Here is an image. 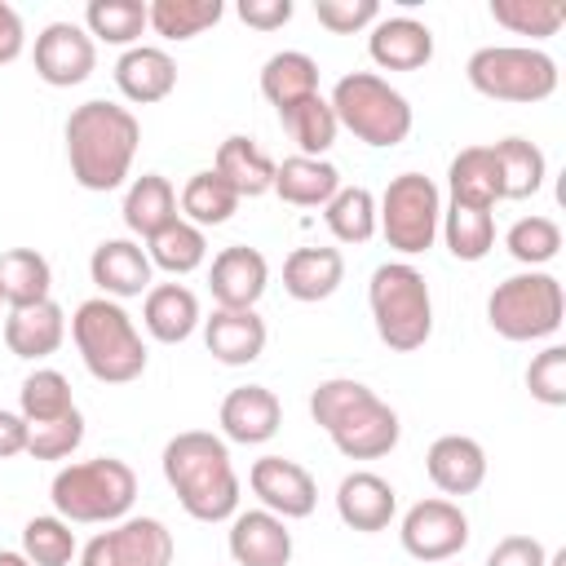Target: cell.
I'll use <instances>...</instances> for the list:
<instances>
[{"mask_svg": "<svg viewBox=\"0 0 566 566\" xmlns=\"http://www.w3.org/2000/svg\"><path fill=\"white\" fill-rule=\"evenodd\" d=\"M31 62H35V75L49 84V88H75L93 75L97 66V44L93 35L80 27V22H49L40 35H35V49H31Z\"/></svg>", "mask_w": 566, "mask_h": 566, "instance_id": "5bb4252c", "label": "cell"}, {"mask_svg": "<svg viewBox=\"0 0 566 566\" xmlns=\"http://www.w3.org/2000/svg\"><path fill=\"white\" fill-rule=\"evenodd\" d=\"M438 234H442V243H447V252H451L455 261H469V265H473V261L491 256V248H495V212H486V208H464V203H447Z\"/></svg>", "mask_w": 566, "mask_h": 566, "instance_id": "d590c367", "label": "cell"}, {"mask_svg": "<svg viewBox=\"0 0 566 566\" xmlns=\"http://www.w3.org/2000/svg\"><path fill=\"white\" fill-rule=\"evenodd\" d=\"M398 513V491L389 486V478L371 473V469H354L340 478L336 486V517L358 531V535H376L394 522Z\"/></svg>", "mask_w": 566, "mask_h": 566, "instance_id": "d6986e66", "label": "cell"}, {"mask_svg": "<svg viewBox=\"0 0 566 566\" xmlns=\"http://www.w3.org/2000/svg\"><path fill=\"white\" fill-rule=\"evenodd\" d=\"M124 226H128V234L133 239H150V234H159L168 221H177L181 212H177V190H172V181L164 177V172H142V177H133L128 181V190H124Z\"/></svg>", "mask_w": 566, "mask_h": 566, "instance_id": "83f0119b", "label": "cell"}, {"mask_svg": "<svg viewBox=\"0 0 566 566\" xmlns=\"http://www.w3.org/2000/svg\"><path fill=\"white\" fill-rule=\"evenodd\" d=\"M482 566H548V548L535 535H504Z\"/></svg>", "mask_w": 566, "mask_h": 566, "instance_id": "c3c4849f", "label": "cell"}, {"mask_svg": "<svg viewBox=\"0 0 566 566\" xmlns=\"http://www.w3.org/2000/svg\"><path fill=\"white\" fill-rule=\"evenodd\" d=\"M0 566H31V562L22 557V548H0Z\"/></svg>", "mask_w": 566, "mask_h": 566, "instance_id": "f5cc1de1", "label": "cell"}, {"mask_svg": "<svg viewBox=\"0 0 566 566\" xmlns=\"http://www.w3.org/2000/svg\"><path fill=\"white\" fill-rule=\"evenodd\" d=\"M491 18H495V27H504L513 35L548 40L562 31L566 4L562 0H491Z\"/></svg>", "mask_w": 566, "mask_h": 566, "instance_id": "7bdbcfd3", "label": "cell"}, {"mask_svg": "<svg viewBox=\"0 0 566 566\" xmlns=\"http://www.w3.org/2000/svg\"><path fill=\"white\" fill-rule=\"evenodd\" d=\"M447 195H451V203L486 208V212H495V203H504L500 199V172H495L491 146H464L447 164Z\"/></svg>", "mask_w": 566, "mask_h": 566, "instance_id": "4dcf8cb0", "label": "cell"}, {"mask_svg": "<svg viewBox=\"0 0 566 566\" xmlns=\"http://www.w3.org/2000/svg\"><path fill=\"white\" fill-rule=\"evenodd\" d=\"M234 13H239L252 31H279V27L292 22L296 4H292V0H239Z\"/></svg>", "mask_w": 566, "mask_h": 566, "instance_id": "681fc988", "label": "cell"}, {"mask_svg": "<svg viewBox=\"0 0 566 566\" xmlns=\"http://www.w3.org/2000/svg\"><path fill=\"white\" fill-rule=\"evenodd\" d=\"M473 93L491 102H544L557 93V62L535 44H486L464 62Z\"/></svg>", "mask_w": 566, "mask_h": 566, "instance_id": "9c48e42d", "label": "cell"}, {"mask_svg": "<svg viewBox=\"0 0 566 566\" xmlns=\"http://www.w3.org/2000/svg\"><path fill=\"white\" fill-rule=\"evenodd\" d=\"M146 256H150L155 270L181 279V274H190V270H199V265L208 261V234H203L199 226H190V221L177 217V221H168L159 234L146 239Z\"/></svg>", "mask_w": 566, "mask_h": 566, "instance_id": "74e56055", "label": "cell"}, {"mask_svg": "<svg viewBox=\"0 0 566 566\" xmlns=\"http://www.w3.org/2000/svg\"><path fill=\"white\" fill-rule=\"evenodd\" d=\"M22 49H27L22 13H18L13 4H4V0H0V66L18 62V57H22Z\"/></svg>", "mask_w": 566, "mask_h": 566, "instance_id": "f907efd6", "label": "cell"}, {"mask_svg": "<svg viewBox=\"0 0 566 566\" xmlns=\"http://www.w3.org/2000/svg\"><path fill=\"white\" fill-rule=\"evenodd\" d=\"M62 340H66V310L53 296L35 301V305H13L4 314V345L13 358L40 363V358L57 354Z\"/></svg>", "mask_w": 566, "mask_h": 566, "instance_id": "44dd1931", "label": "cell"}, {"mask_svg": "<svg viewBox=\"0 0 566 566\" xmlns=\"http://www.w3.org/2000/svg\"><path fill=\"white\" fill-rule=\"evenodd\" d=\"M495 155V172H500V199H531L539 195L544 177H548V159L535 142L526 137H500L491 142Z\"/></svg>", "mask_w": 566, "mask_h": 566, "instance_id": "1f68e13d", "label": "cell"}, {"mask_svg": "<svg viewBox=\"0 0 566 566\" xmlns=\"http://www.w3.org/2000/svg\"><path fill=\"white\" fill-rule=\"evenodd\" d=\"M53 513L66 517L71 526H111L128 517L137 500V473L119 455H93L62 464L49 482Z\"/></svg>", "mask_w": 566, "mask_h": 566, "instance_id": "5b68a950", "label": "cell"}, {"mask_svg": "<svg viewBox=\"0 0 566 566\" xmlns=\"http://www.w3.org/2000/svg\"><path fill=\"white\" fill-rule=\"evenodd\" d=\"M310 420L332 438L345 460H380L402 438L398 411L354 376L318 380L310 389Z\"/></svg>", "mask_w": 566, "mask_h": 566, "instance_id": "3957f363", "label": "cell"}, {"mask_svg": "<svg viewBox=\"0 0 566 566\" xmlns=\"http://www.w3.org/2000/svg\"><path fill=\"white\" fill-rule=\"evenodd\" d=\"M199 323H203V310L186 283H150V292L142 296V327L159 345L190 340Z\"/></svg>", "mask_w": 566, "mask_h": 566, "instance_id": "d4e9b609", "label": "cell"}, {"mask_svg": "<svg viewBox=\"0 0 566 566\" xmlns=\"http://www.w3.org/2000/svg\"><path fill=\"white\" fill-rule=\"evenodd\" d=\"M150 256L137 239H102L88 256V279L97 283V296L128 301L150 292Z\"/></svg>", "mask_w": 566, "mask_h": 566, "instance_id": "e0dca14e", "label": "cell"}, {"mask_svg": "<svg viewBox=\"0 0 566 566\" xmlns=\"http://www.w3.org/2000/svg\"><path fill=\"white\" fill-rule=\"evenodd\" d=\"M0 296L4 305H35L53 296V265L35 248H9L0 252Z\"/></svg>", "mask_w": 566, "mask_h": 566, "instance_id": "d6a6232c", "label": "cell"}, {"mask_svg": "<svg viewBox=\"0 0 566 566\" xmlns=\"http://www.w3.org/2000/svg\"><path fill=\"white\" fill-rule=\"evenodd\" d=\"M217 424H221V438L226 442H239V447H261L279 433L283 424V402L274 389L265 385H239L221 398V411H217Z\"/></svg>", "mask_w": 566, "mask_h": 566, "instance_id": "2e32d148", "label": "cell"}, {"mask_svg": "<svg viewBox=\"0 0 566 566\" xmlns=\"http://www.w3.org/2000/svg\"><path fill=\"white\" fill-rule=\"evenodd\" d=\"M71 340L80 349V363L102 385H128L146 371V340L133 323V314L111 296H88L71 314Z\"/></svg>", "mask_w": 566, "mask_h": 566, "instance_id": "277c9868", "label": "cell"}, {"mask_svg": "<svg viewBox=\"0 0 566 566\" xmlns=\"http://www.w3.org/2000/svg\"><path fill=\"white\" fill-rule=\"evenodd\" d=\"M327 102L336 111V124L349 128L371 150H389V146H402L411 137V124H416L411 102L385 75H376V71L340 75Z\"/></svg>", "mask_w": 566, "mask_h": 566, "instance_id": "52a82bcc", "label": "cell"}, {"mask_svg": "<svg viewBox=\"0 0 566 566\" xmlns=\"http://www.w3.org/2000/svg\"><path fill=\"white\" fill-rule=\"evenodd\" d=\"M424 473L447 500L451 495H473L486 482V451L469 433H442L424 451Z\"/></svg>", "mask_w": 566, "mask_h": 566, "instance_id": "ac0fdd59", "label": "cell"}, {"mask_svg": "<svg viewBox=\"0 0 566 566\" xmlns=\"http://www.w3.org/2000/svg\"><path fill=\"white\" fill-rule=\"evenodd\" d=\"M265 287H270V261H265V252H256L248 243L221 248L208 265V292H212L217 310H256Z\"/></svg>", "mask_w": 566, "mask_h": 566, "instance_id": "9a60e30c", "label": "cell"}, {"mask_svg": "<svg viewBox=\"0 0 566 566\" xmlns=\"http://www.w3.org/2000/svg\"><path fill=\"white\" fill-rule=\"evenodd\" d=\"M367 53L380 71H420L433 62V31L407 13L376 18L367 35Z\"/></svg>", "mask_w": 566, "mask_h": 566, "instance_id": "ffe728a7", "label": "cell"}, {"mask_svg": "<svg viewBox=\"0 0 566 566\" xmlns=\"http://www.w3.org/2000/svg\"><path fill=\"white\" fill-rule=\"evenodd\" d=\"M314 18L332 35H354V31H371V22L380 18V4L376 0H314Z\"/></svg>", "mask_w": 566, "mask_h": 566, "instance_id": "7dc6e473", "label": "cell"}, {"mask_svg": "<svg viewBox=\"0 0 566 566\" xmlns=\"http://www.w3.org/2000/svg\"><path fill=\"white\" fill-rule=\"evenodd\" d=\"M562 314H566V292H562V279L548 274V270L509 274L486 296V323H491V332L504 336V340H513V345L548 340L562 327Z\"/></svg>", "mask_w": 566, "mask_h": 566, "instance_id": "ba28073f", "label": "cell"}, {"mask_svg": "<svg viewBox=\"0 0 566 566\" xmlns=\"http://www.w3.org/2000/svg\"><path fill=\"white\" fill-rule=\"evenodd\" d=\"M226 13L221 0H150L146 4V31H155L159 40H195L208 27H217Z\"/></svg>", "mask_w": 566, "mask_h": 566, "instance_id": "e575fe53", "label": "cell"}, {"mask_svg": "<svg viewBox=\"0 0 566 566\" xmlns=\"http://www.w3.org/2000/svg\"><path fill=\"white\" fill-rule=\"evenodd\" d=\"M84 442V416L80 407L57 416V420H40V424H27V455L31 460H66L75 455V447Z\"/></svg>", "mask_w": 566, "mask_h": 566, "instance_id": "f6af8a7d", "label": "cell"}, {"mask_svg": "<svg viewBox=\"0 0 566 566\" xmlns=\"http://www.w3.org/2000/svg\"><path fill=\"white\" fill-rule=\"evenodd\" d=\"M230 557L234 566H287L292 562V531L283 517L265 509H248L230 517Z\"/></svg>", "mask_w": 566, "mask_h": 566, "instance_id": "7402d4cb", "label": "cell"}, {"mask_svg": "<svg viewBox=\"0 0 566 566\" xmlns=\"http://www.w3.org/2000/svg\"><path fill=\"white\" fill-rule=\"evenodd\" d=\"M340 190V172L332 159H310V155H287L274 164V195L292 208H323Z\"/></svg>", "mask_w": 566, "mask_h": 566, "instance_id": "f1b7e54d", "label": "cell"}, {"mask_svg": "<svg viewBox=\"0 0 566 566\" xmlns=\"http://www.w3.org/2000/svg\"><path fill=\"white\" fill-rule=\"evenodd\" d=\"M172 531L159 517H119L80 548V566H172Z\"/></svg>", "mask_w": 566, "mask_h": 566, "instance_id": "8fae6325", "label": "cell"}, {"mask_svg": "<svg viewBox=\"0 0 566 566\" xmlns=\"http://www.w3.org/2000/svg\"><path fill=\"white\" fill-rule=\"evenodd\" d=\"M248 486H252V495L261 500V509L274 513V517H283V522H301V517H310L314 504H318V482H314V473H310L305 464L287 460V455H261V460H252Z\"/></svg>", "mask_w": 566, "mask_h": 566, "instance_id": "4fadbf2b", "label": "cell"}, {"mask_svg": "<svg viewBox=\"0 0 566 566\" xmlns=\"http://www.w3.org/2000/svg\"><path fill=\"white\" fill-rule=\"evenodd\" d=\"M239 203H243V199H239L212 168L190 172L186 186H181V195H177V212H181V221H190V226H199V230H208V226H226V221L239 212Z\"/></svg>", "mask_w": 566, "mask_h": 566, "instance_id": "836d02e7", "label": "cell"}, {"mask_svg": "<svg viewBox=\"0 0 566 566\" xmlns=\"http://www.w3.org/2000/svg\"><path fill=\"white\" fill-rule=\"evenodd\" d=\"M13 455H27V420L0 407V460H13Z\"/></svg>", "mask_w": 566, "mask_h": 566, "instance_id": "816d5d0a", "label": "cell"}, {"mask_svg": "<svg viewBox=\"0 0 566 566\" xmlns=\"http://www.w3.org/2000/svg\"><path fill=\"white\" fill-rule=\"evenodd\" d=\"M367 310L380 345H389L394 354H411L433 336V296L411 261H385L371 270Z\"/></svg>", "mask_w": 566, "mask_h": 566, "instance_id": "8992f818", "label": "cell"}, {"mask_svg": "<svg viewBox=\"0 0 566 566\" xmlns=\"http://www.w3.org/2000/svg\"><path fill=\"white\" fill-rule=\"evenodd\" d=\"M164 482L172 486L177 504L195 522H230L239 513V473L230 460V442L208 429H186L164 442L159 455Z\"/></svg>", "mask_w": 566, "mask_h": 566, "instance_id": "7a4b0ae2", "label": "cell"}, {"mask_svg": "<svg viewBox=\"0 0 566 566\" xmlns=\"http://www.w3.org/2000/svg\"><path fill=\"white\" fill-rule=\"evenodd\" d=\"M137 146H142V124L119 102L93 97L66 115V164L71 177L93 195L119 190L128 181Z\"/></svg>", "mask_w": 566, "mask_h": 566, "instance_id": "6da1fadb", "label": "cell"}, {"mask_svg": "<svg viewBox=\"0 0 566 566\" xmlns=\"http://www.w3.org/2000/svg\"><path fill=\"white\" fill-rule=\"evenodd\" d=\"M75 411V398H71V380L57 371V367H35L22 389H18V416L27 424H40V420H57Z\"/></svg>", "mask_w": 566, "mask_h": 566, "instance_id": "60d3db41", "label": "cell"}, {"mask_svg": "<svg viewBox=\"0 0 566 566\" xmlns=\"http://www.w3.org/2000/svg\"><path fill=\"white\" fill-rule=\"evenodd\" d=\"M323 221L332 230L336 243L363 248L376 239V195L367 186H340L327 203H323Z\"/></svg>", "mask_w": 566, "mask_h": 566, "instance_id": "8d00e7d4", "label": "cell"}, {"mask_svg": "<svg viewBox=\"0 0 566 566\" xmlns=\"http://www.w3.org/2000/svg\"><path fill=\"white\" fill-rule=\"evenodd\" d=\"M115 88L133 106H155L177 88V62L159 44H133L115 62Z\"/></svg>", "mask_w": 566, "mask_h": 566, "instance_id": "603a6c76", "label": "cell"}, {"mask_svg": "<svg viewBox=\"0 0 566 566\" xmlns=\"http://www.w3.org/2000/svg\"><path fill=\"white\" fill-rule=\"evenodd\" d=\"M199 327H203L208 354H212L217 363H226V367H248V363H256V358L265 354V340H270L265 318H261L256 310H212Z\"/></svg>", "mask_w": 566, "mask_h": 566, "instance_id": "cb8c5ba5", "label": "cell"}, {"mask_svg": "<svg viewBox=\"0 0 566 566\" xmlns=\"http://www.w3.org/2000/svg\"><path fill=\"white\" fill-rule=\"evenodd\" d=\"M279 119H283L287 137L296 142V155H310V159H327V150L336 146V133H340V124H336V111H332V102H327L323 93H314V97L296 102V106H292V111H283Z\"/></svg>", "mask_w": 566, "mask_h": 566, "instance_id": "f35d334b", "label": "cell"}, {"mask_svg": "<svg viewBox=\"0 0 566 566\" xmlns=\"http://www.w3.org/2000/svg\"><path fill=\"white\" fill-rule=\"evenodd\" d=\"M526 389L544 407H566V345H544L526 367Z\"/></svg>", "mask_w": 566, "mask_h": 566, "instance_id": "bcb514c9", "label": "cell"}, {"mask_svg": "<svg viewBox=\"0 0 566 566\" xmlns=\"http://www.w3.org/2000/svg\"><path fill=\"white\" fill-rule=\"evenodd\" d=\"M442 226V190L424 172H398L389 177L385 195L376 199V234L402 256H420L438 243Z\"/></svg>", "mask_w": 566, "mask_h": 566, "instance_id": "30bf717a", "label": "cell"}, {"mask_svg": "<svg viewBox=\"0 0 566 566\" xmlns=\"http://www.w3.org/2000/svg\"><path fill=\"white\" fill-rule=\"evenodd\" d=\"M0 314H4V296H0Z\"/></svg>", "mask_w": 566, "mask_h": 566, "instance_id": "db71d44e", "label": "cell"}, {"mask_svg": "<svg viewBox=\"0 0 566 566\" xmlns=\"http://www.w3.org/2000/svg\"><path fill=\"white\" fill-rule=\"evenodd\" d=\"M212 172L239 195V199H256V195H270L274 190V159L265 155V146L256 137H243V133H230L217 155H212Z\"/></svg>", "mask_w": 566, "mask_h": 566, "instance_id": "484cf974", "label": "cell"}, {"mask_svg": "<svg viewBox=\"0 0 566 566\" xmlns=\"http://www.w3.org/2000/svg\"><path fill=\"white\" fill-rule=\"evenodd\" d=\"M84 31L93 35V44L102 40V44L133 49L142 44V31H146V0H88Z\"/></svg>", "mask_w": 566, "mask_h": 566, "instance_id": "ab89813d", "label": "cell"}, {"mask_svg": "<svg viewBox=\"0 0 566 566\" xmlns=\"http://www.w3.org/2000/svg\"><path fill=\"white\" fill-rule=\"evenodd\" d=\"M318 93V62L301 49H283V53H270L265 66H261V97L283 115L292 111L296 102L314 97Z\"/></svg>", "mask_w": 566, "mask_h": 566, "instance_id": "f546056e", "label": "cell"}, {"mask_svg": "<svg viewBox=\"0 0 566 566\" xmlns=\"http://www.w3.org/2000/svg\"><path fill=\"white\" fill-rule=\"evenodd\" d=\"M398 539L416 562H451L469 544V517H464V509L455 500L429 495V500H416L402 513Z\"/></svg>", "mask_w": 566, "mask_h": 566, "instance_id": "7c38bea8", "label": "cell"}, {"mask_svg": "<svg viewBox=\"0 0 566 566\" xmlns=\"http://www.w3.org/2000/svg\"><path fill=\"white\" fill-rule=\"evenodd\" d=\"M504 248H509V256H513L517 265L539 270V265H548V261L562 252V226H557L553 217H539V212L517 217V221L509 226V234H504Z\"/></svg>", "mask_w": 566, "mask_h": 566, "instance_id": "ee69618b", "label": "cell"}, {"mask_svg": "<svg viewBox=\"0 0 566 566\" xmlns=\"http://www.w3.org/2000/svg\"><path fill=\"white\" fill-rule=\"evenodd\" d=\"M345 283V256L340 248H292L283 261V292L301 305L327 301Z\"/></svg>", "mask_w": 566, "mask_h": 566, "instance_id": "4316f807", "label": "cell"}, {"mask_svg": "<svg viewBox=\"0 0 566 566\" xmlns=\"http://www.w3.org/2000/svg\"><path fill=\"white\" fill-rule=\"evenodd\" d=\"M22 557L31 566H71L80 557V544H75V531L66 517L57 513H40L22 526Z\"/></svg>", "mask_w": 566, "mask_h": 566, "instance_id": "b9f144b4", "label": "cell"}]
</instances>
